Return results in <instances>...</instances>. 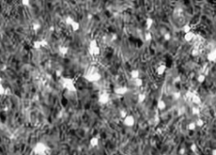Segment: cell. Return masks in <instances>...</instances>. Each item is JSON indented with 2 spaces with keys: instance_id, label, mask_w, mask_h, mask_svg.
Masks as SVG:
<instances>
[{
  "instance_id": "1",
  "label": "cell",
  "mask_w": 216,
  "mask_h": 155,
  "mask_svg": "<svg viewBox=\"0 0 216 155\" xmlns=\"http://www.w3.org/2000/svg\"><path fill=\"white\" fill-rule=\"evenodd\" d=\"M47 146L43 142H39L35 144L33 148V151L35 154L37 155H46V152H47Z\"/></svg>"
},
{
  "instance_id": "2",
  "label": "cell",
  "mask_w": 216,
  "mask_h": 155,
  "mask_svg": "<svg viewBox=\"0 0 216 155\" xmlns=\"http://www.w3.org/2000/svg\"><path fill=\"white\" fill-rule=\"evenodd\" d=\"M123 125L127 127H133L135 125V118L132 114H127L123 119Z\"/></svg>"
},
{
  "instance_id": "3",
  "label": "cell",
  "mask_w": 216,
  "mask_h": 155,
  "mask_svg": "<svg viewBox=\"0 0 216 155\" xmlns=\"http://www.w3.org/2000/svg\"><path fill=\"white\" fill-rule=\"evenodd\" d=\"M166 64H159V65L157 66L156 68V74L159 75H164L165 73H166Z\"/></svg>"
},
{
  "instance_id": "4",
  "label": "cell",
  "mask_w": 216,
  "mask_h": 155,
  "mask_svg": "<svg viewBox=\"0 0 216 155\" xmlns=\"http://www.w3.org/2000/svg\"><path fill=\"white\" fill-rule=\"evenodd\" d=\"M194 38H195V33H194L192 31H191V32L184 34V39H185V41L187 42V43L192 42Z\"/></svg>"
},
{
  "instance_id": "5",
  "label": "cell",
  "mask_w": 216,
  "mask_h": 155,
  "mask_svg": "<svg viewBox=\"0 0 216 155\" xmlns=\"http://www.w3.org/2000/svg\"><path fill=\"white\" fill-rule=\"evenodd\" d=\"M207 59L209 62H216V51L213 50L210 51L207 54Z\"/></svg>"
},
{
  "instance_id": "6",
  "label": "cell",
  "mask_w": 216,
  "mask_h": 155,
  "mask_svg": "<svg viewBox=\"0 0 216 155\" xmlns=\"http://www.w3.org/2000/svg\"><path fill=\"white\" fill-rule=\"evenodd\" d=\"M191 101H192L195 105H198V104H200V103H202V99H201V97L198 95V94L194 93L193 95H192V98H191Z\"/></svg>"
},
{
  "instance_id": "7",
  "label": "cell",
  "mask_w": 216,
  "mask_h": 155,
  "mask_svg": "<svg viewBox=\"0 0 216 155\" xmlns=\"http://www.w3.org/2000/svg\"><path fill=\"white\" fill-rule=\"evenodd\" d=\"M166 108V103L163 100V99H160L158 103H157V108L161 111L165 110Z\"/></svg>"
},
{
  "instance_id": "8",
  "label": "cell",
  "mask_w": 216,
  "mask_h": 155,
  "mask_svg": "<svg viewBox=\"0 0 216 155\" xmlns=\"http://www.w3.org/2000/svg\"><path fill=\"white\" fill-rule=\"evenodd\" d=\"M108 100H109V97H108V95L105 93L104 94H101V95L99 97V102H100V103H106L107 102H108Z\"/></svg>"
},
{
  "instance_id": "9",
  "label": "cell",
  "mask_w": 216,
  "mask_h": 155,
  "mask_svg": "<svg viewBox=\"0 0 216 155\" xmlns=\"http://www.w3.org/2000/svg\"><path fill=\"white\" fill-rule=\"evenodd\" d=\"M153 24H154V20L152 19V18L149 17V18L146 19L145 26H146V29H147V30H150V29L152 27V26H153Z\"/></svg>"
},
{
  "instance_id": "10",
  "label": "cell",
  "mask_w": 216,
  "mask_h": 155,
  "mask_svg": "<svg viewBox=\"0 0 216 155\" xmlns=\"http://www.w3.org/2000/svg\"><path fill=\"white\" fill-rule=\"evenodd\" d=\"M115 91H116V93L119 94V95H123V94L127 92V88L125 87V86H122V87L116 88Z\"/></svg>"
},
{
  "instance_id": "11",
  "label": "cell",
  "mask_w": 216,
  "mask_h": 155,
  "mask_svg": "<svg viewBox=\"0 0 216 155\" xmlns=\"http://www.w3.org/2000/svg\"><path fill=\"white\" fill-rule=\"evenodd\" d=\"M205 80H206V75H205L204 74H200V75H198V76H197V81H198V83H200V84L204 83Z\"/></svg>"
},
{
  "instance_id": "12",
  "label": "cell",
  "mask_w": 216,
  "mask_h": 155,
  "mask_svg": "<svg viewBox=\"0 0 216 155\" xmlns=\"http://www.w3.org/2000/svg\"><path fill=\"white\" fill-rule=\"evenodd\" d=\"M130 75H131V77L134 80V79L137 78H139V75H140V73L138 69H133V70L130 72Z\"/></svg>"
},
{
  "instance_id": "13",
  "label": "cell",
  "mask_w": 216,
  "mask_h": 155,
  "mask_svg": "<svg viewBox=\"0 0 216 155\" xmlns=\"http://www.w3.org/2000/svg\"><path fill=\"white\" fill-rule=\"evenodd\" d=\"M197 128V125H196V123L194 121H192L190 122V123H188L187 125H186V129L188 130V131H195V129Z\"/></svg>"
},
{
  "instance_id": "14",
  "label": "cell",
  "mask_w": 216,
  "mask_h": 155,
  "mask_svg": "<svg viewBox=\"0 0 216 155\" xmlns=\"http://www.w3.org/2000/svg\"><path fill=\"white\" fill-rule=\"evenodd\" d=\"M90 144L91 147H93V148H95V147H96V146H98V144H99V139L97 138V137H92V138H90Z\"/></svg>"
},
{
  "instance_id": "15",
  "label": "cell",
  "mask_w": 216,
  "mask_h": 155,
  "mask_svg": "<svg viewBox=\"0 0 216 155\" xmlns=\"http://www.w3.org/2000/svg\"><path fill=\"white\" fill-rule=\"evenodd\" d=\"M192 114H193V115H198V114H200V108L198 105H195L194 107H192Z\"/></svg>"
},
{
  "instance_id": "16",
  "label": "cell",
  "mask_w": 216,
  "mask_h": 155,
  "mask_svg": "<svg viewBox=\"0 0 216 155\" xmlns=\"http://www.w3.org/2000/svg\"><path fill=\"white\" fill-rule=\"evenodd\" d=\"M71 28H72V30L74 31V32H76V31H78L79 29H80V23L78 22V21H74V22H73V24L71 25Z\"/></svg>"
},
{
  "instance_id": "17",
  "label": "cell",
  "mask_w": 216,
  "mask_h": 155,
  "mask_svg": "<svg viewBox=\"0 0 216 155\" xmlns=\"http://www.w3.org/2000/svg\"><path fill=\"white\" fill-rule=\"evenodd\" d=\"M133 80H134L133 83H134V85L136 86H142L143 84H144V80H143V79H141V78L134 79Z\"/></svg>"
},
{
  "instance_id": "18",
  "label": "cell",
  "mask_w": 216,
  "mask_h": 155,
  "mask_svg": "<svg viewBox=\"0 0 216 155\" xmlns=\"http://www.w3.org/2000/svg\"><path fill=\"white\" fill-rule=\"evenodd\" d=\"M182 31L184 33H187V32H191L192 31V27H191V26L189 24H186L183 26L182 27Z\"/></svg>"
},
{
  "instance_id": "19",
  "label": "cell",
  "mask_w": 216,
  "mask_h": 155,
  "mask_svg": "<svg viewBox=\"0 0 216 155\" xmlns=\"http://www.w3.org/2000/svg\"><path fill=\"white\" fill-rule=\"evenodd\" d=\"M145 99H146V95L144 93H140L138 96V101H139V103H143V102L145 101Z\"/></svg>"
},
{
  "instance_id": "20",
  "label": "cell",
  "mask_w": 216,
  "mask_h": 155,
  "mask_svg": "<svg viewBox=\"0 0 216 155\" xmlns=\"http://www.w3.org/2000/svg\"><path fill=\"white\" fill-rule=\"evenodd\" d=\"M74 21V20L73 19L71 16H68L66 17V19H65V23H66L68 26H71V25L73 24V22Z\"/></svg>"
},
{
  "instance_id": "21",
  "label": "cell",
  "mask_w": 216,
  "mask_h": 155,
  "mask_svg": "<svg viewBox=\"0 0 216 155\" xmlns=\"http://www.w3.org/2000/svg\"><path fill=\"white\" fill-rule=\"evenodd\" d=\"M195 123H196L197 127H202V126H203V125H204V121H203V119H198V120L195 121Z\"/></svg>"
},
{
  "instance_id": "22",
  "label": "cell",
  "mask_w": 216,
  "mask_h": 155,
  "mask_svg": "<svg viewBox=\"0 0 216 155\" xmlns=\"http://www.w3.org/2000/svg\"><path fill=\"white\" fill-rule=\"evenodd\" d=\"M40 28H41V24H39V23H33L32 24V29L35 32L40 30Z\"/></svg>"
},
{
  "instance_id": "23",
  "label": "cell",
  "mask_w": 216,
  "mask_h": 155,
  "mask_svg": "<svg viewBox=\"0 0 216 155\" xmlns=\"http://www.w3.org/2000/svg\"><path fill=\"white\" fill-rule=\"evenodd\" d=\"M163 38H164L166 41H170L171 38V35L169 32H166V33L163 34Z\"/></svg>"
},
{
  "instance_id": "24",
  "label": "cell",
  "mask_w": 216,
  "mask_h": 155,
  "mask_svg": "<svg viewBox=\"0 0 216 155\" xmlns=\"http://www.w3.org/2000/svg\"><path fill=\"white\" fill-rule=\"evenodd\" d=\"M145 37V41L150 42L152 40V37H152V34L150 33V32H148L145 34V37Z\"/></svg>"
},
{
  "instance_id": "25",
  "label": "cell",
  "mask_w": 216,
  "mask_h": 155,
  "mask_svg": "<svg viewBox=\"0 0 216 155\" xmlns=\"http://www.w3.org/2000/svg\"><path fill=\"white\" fill-rule=\"evenodd\" d=\"M190 150L192 152V153H197V152H198V147H197V145H196L195 143L191 144V146H190Z\"/></svg>"
},
{
  "instance_id": "26",
  "label": "cell",
  "mask_w": 216,
  "mask_h": 155,
  "mask_svg": "<svg viewBox=\"0 0 216 155\" xmlns=\"http://www.w3.org/2000/svg\"><path fill=\"white\" fill-rule=\"evenodd\" d=\"M181 92H175L173 93V98H174V99H176V100H178V99H180V98H181Z\"/></svg>"
},
{
  "instance_id": "27",
  "label": "cell",
  "mask_w": 216,
  "mask_h": 155,
  "mask_svg": "<svg viewBox=\"0 0 216 155\" xmlns=\"http://www.w3.org/2000/svg\"><path fill=\"white\" fill-rule=\"evenodd\" d=\"M21 4H22V5L24 6H29L30 4V0H21Z\"/></svg>"
},
{
  "instance_id": "28",
  "label": "cell",
  "mask_w": 216,
  "mask_h": 155,
  "mask_svg": "<svg viewBox=\"0 0 216 155\" xmlns=\"http://www.w3.org/2000/svg\"><path fill=\"white\" fill-rule=\"evenodd\" d=\"M6 90L5 88L4 87V86L3 85H0V95H4V93H5Z\"/></svg>"
},
{
  "instance_id": "29",
  "label": "cell",
  "mask_w": 216,
  "mask_h": 155,
  "mask_svg": "<svg viewBox=\"0 0 216 155\" xmlns=\"http://www.w3.org/2000/svg\"><path fill=\"white\" fill-rule=\"evenodd\" d=\"M192 56H198V54H199V51H198V49H193L192 52Z\"/></svg>"
},
{
  "instance_id": "30",
  "label": "cell",
  "mask_w": 216,
  "mask_h": 155,
  "mask_svg": "<svg viewBox=\"0 0 216 155\" xmlns=\"http://www.w3.org/2000/svg\"><path fill=\"white\" fill-rule=\"evenodd\" d=\"M185 151H186V150H185V148H181V149H180V151H179V153H180L181 155H183V154L185 153Z\"/></svg>"
},
{
  "instance_id": "31",
  "label": "cell",
  "mask_w": 216,
  "mask_h": 155,
  "mask_svg": "<svg viewBox=\"0 0 216 155\" xmlns=\"http://www.w3.org/2000/svg\"><path fill=\"white\" fill-rule=\"evenodd\" d=\"M211 155H216V148H214L211 151Z\"/></svg>"
},
{
  "instance_id": "32",
  "label": "cell",
  "mask_w": 216,
  "mask_h": 155,
  "mask_svg": "<svg viewBox=\"0 0 216 155\" xmlns=\"http://www.w3.org/2000/svg\"><path fill=\"white\" fill-rule=\"evenodd\" d=\"M49 30L52 31H52H54V26H51L50 28H49Z\"/></svg>"
},
{
  "instance_id": "33",
  "label": "cell",
  "mask_w": 216,
  "mask_h": 155,
  "mask_svg": "<svg viewBox=\"0 0 216 155\" xmlns=\"http://www.w3.org/2000/svg\"><path fill=\"white\" fill-rule=\"evenodd\" d=\"M124 155H130V154H127V153H126V154H124Z\"/></svg>"
}]
</instances>
